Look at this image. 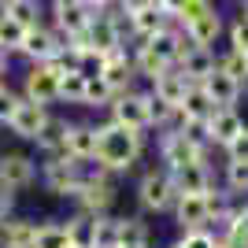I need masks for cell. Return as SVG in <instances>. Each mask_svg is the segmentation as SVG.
Instances as JSON below:
<instances>
[{"label": "cell", "mask_w": 248, "mask_h": 248, "mask_svg": "<svg viewBox=\"0 0 248 248\" xmlns=\"http://www.w3.org/2000/svg\"><path fill=\"white\" fill-rule=\"evenodd\" d=\"M167 248H182V245H178V241H174V245H167Z\"/></svg>", "instance_id": "681fc988"}, {"label": "cell", "mask_w": 248, "mask_h": 248, "mask_svg": "<svg viewBox=\"0 0 248 248\" xmlns=\"http://www.w3.org/2000/svg\"><path fill=\"white\" fill-rule=\"evenodd\" d=\"M60 74H63V67L56 60H48V63H30L26 67V74H22V89L19 93L26 96V100H33V104H45V108H52V104H60Z\"/></svg>", "instance_id": "277c9868"}, {"label": "cell", "mask_w": 248, "mask_h": 248, "mask_svg": "<svg viewBox=\"0 0 248 248\" xmlns=\"http://www.w3.org/2000/svg\"><path fill=\"white\" fill-rule=\"evenodd\" d=\"M170 211H174L178 230H193V226H204L207 222V207H204V197H200V193H178Z\"/></svg>", "instance_id": "ffe728a7"}, {"label": "cell", "mask_w": 248, "mask_h": 248, "mask_svg": "<svg viewBox=\"0 0 248 248\" xmlns=\"http://www.w3.org/2000/svg\"><path fill=\"white\" fill-rule=\"evenodd\" d=\"M233 211H237V222H245V226H248V204H241V207H233Z\"/></svg>", "instance_id": "bcb514c9"}, {"label": "cell", "mask_w": 248, "mask_h": 248, "mask_svg": "<svg viewBox=\"0 0 248 248\" xmlns=\"http://www.w3.org/2000/svg\"><path fill=\"white\" fill-rule=\"evenodd\" d=\"M226 37H230V48H237V52L248 56V15H237V19L230 22Z\"/></svg>", "instance_id": "d590c367"}, {"label": "cell", "mask_w": 248, "mask_h": 248, "mask_svg": "<svg viewBox=\"0 0 248 248\" xmlns=\"http://www.w3.org/2000/svg\"><path fill=\"white\" fill-rule=\"evenodd\" d=\"M178 245H182V248H215L218 237H215L207 226H193V230H182Z\"/></svg>", "instance_id": "e575fe53"}, {"label": "cell", "mask_w": 248, "mask_h": 248, "mask_svg": "<svg viewBox=\"0 0 248 248\" xmlns=\"http://www.w3.org/2000/svg\"><path fill=\"white\" fill-rule=\"evenodd\" d=\"M137 204H141V211H148V215H163V211H170L178 200V189L174 182H170V170H145V174L137 178Z\"/></svg>", "instance_id": "3957f363"}, {"label": "cell", "mask_w": 248, "mask_h": 248, "mask_svg": "<svg viewBox=\"0 0 248 248\" xmlns=\"http://www.w3.org/2000/svg\"><path fill=\"white\" fill-rule=\"evenodd\" d=\"M93 19V11L85 8V4H63V8H48V22L56 26L60 33H67V41L71 37H82L85 26Z\"/></svg>", "instance_id": "9a60e30c"}, {"label": "cell", "mask_w": 248, "mask_h": 248, "mask_svg": "<svg viewBox=\"0 0 248 248\" xmlns=\"http://www.w3.org/2000/svg\"><path fill=\"white\" fill-rule=\"evenodd\" d=\"M56 89H60V104H82V96H85V74L82 71H63Z\"/></svg>", "instance_id": "f546056e"}, {"label": "cell", "mask_w": 248, "mask_h": 248, "mask_svg": "<svg viewBox=\"0 0 248 248\" xmlns=\"http://www.w3.org/2000/svg\"><path fill=\"white\" fill-rule=\"evenodd\" d=\"M37 182V155L30 152H0V189L22 193Z\"/></svg>", "instance_id": "ba28073f"}, {"label": "cell", "mask_w": 248, "mask_h": 248, "mask_svg": "<svg viewBox=\"0 0 248 248\" xmlns=\"http://www.w3.org/2000/svg\"><path fill=\"white\" fill-rule=\"evenodd\" d=\"M222 152H226V159H245V163H248V126L230 141L226 148H222Z\"/></svg>", "instance_id": "f35d334b"}, {"label": "cell", "mask_w": 248, "mask_h": 248, "mask_svg": "<svg viewBox=\"0 0 248 248\" xmlns=\"http://www.w3.org/2000/svg\"><path fill=\"white\" fill-rule=\"evenodd\" d=\"M115 248H152V245H115Z\"/></svg>", "instance_id": "7dc6e473"}, {"label": "cell", "mask_w": 248, "mask_h": 248, "mask_svg": "<svg viewBox=\"0 0 248 248\" xmlns=\"http://www.w3.org/2000/svg\"><path fill=\"white\" fill-rule=\"evenodd\" d=\"M0 82H4V78H0Z\"/></svg>", "instance_id": "816d5d0a"}, {"label": "cell", "mask_w": 248, "mask_h": 248, "mask_svg": "<svg viewBox=\"0 0 248 248\" xmlns=\"http://www.w3.org/2000/svg\"><path fill=\"white\" fill-rule=\"evenodd\" d=\"M111 89H108V82H104L100 74H93V78H85V96H82V108H89V111H100V108H108V100H111Z\"/></svg>", "instance_id": "1f68e13d"}, {"label": "cell", "mask_w": 248, "mask_h": 248, "mask_svg": "<svg viewBox=\"0 0 248 248\" xmlns=\"http://www.w3.org/2000/svg\"><path fill=\"white\" fill-rule=\"evenodd\" d=\"M200 85H204V93L215 100V108H233V104L241 100V93H245V85H241L237 78H230L226 71H218V67L211 74H204Z\"/></svg>", "instance_id": "4fadbf2b"}, {"label": "cell", "mask_w": 248, "mask_h": 248, "mask_svg": "<svg viewBox=\"0 0 248 248\" xmlns=\"http://www.w3.org/2000/svg\"><path fill=\"white\" fill-rule=\"evenodd\" d=\"M33 248H71L67 226H63L60 218H45V222H37V233H33Z\"/></svg>", "instance_id": "d4e9b609"}, {"label": "cell", "mask_w": 248, "mask_h": 248, "mask_svg": "<svg viewBox=\"0 0 248 248\" xmlns=\"http://www.w3.org/2000/svg\"><path fill=\"white\" fill-rule=\"evenodd\" d=\"M245 15H248V0H245Z\"/></svg>", "instance_id": "f907efd6"}, {"label": "cell", "mask_w": 248, "mask_h": 248, "mask_svg": "<svg viewBox=\"0 0 248 248\" xmlns=\"http://www.w3.org/2000/svg\"><path fill=\"white\" fill-rule=\"evenodd\" d=\"M130 48V60H134V71L137 78H145V82H152V78H159V74L170 67L167 60H159L152 48H148V41H134V45H126Z\"/></svg>", "instance_id": "44dd1931"}, {"label": "cell", "mask_w": 248, "mask_h": 248, "mask_svg": "<svg viewBox=\"0 0 248 248\" xmlns=\"http://www.w3.org/2000/svg\"><path fill=\"white\" fill-rule=\"evenodd\" d=\"M211 115H215V100L204 93L200 82H189L186 96L178 104V123H207Z\"/></svg>", "instance_id": "5bb4252c"}, {"label": "cell", "mask_w": 248, "mask_h": 248, "mask_svg": "<svg viewBox=\"0 0 248 248\" xmlns=\"http://www.w3.org/2000/svg\"><path fill=\"white\" fill-rule=\"evenodd\" d=\"M182 4H186V0H155V8L163 11V15H170V19H174L178 11H182Z\"/></svg>", "instance_id": "b9f144b4"}, {"label": "cell", "mask_w": 248, "mask_h": 248, "mask_svg": "<svg viewBox=\"0 0 248 248\" xmlns=\"http://www.w3.org/2000/svg\"><path fill=\"white\" fill-rule=\"evenodd\" d=\"M119 245H152V230L141 215H119Z\"/></svg>", "instance_id": "484cf974"}, {"label": "cell", "mask_w": 248, "mask_h": 248, "mask_svg": "<svg viewBox=\"0 0 248 248\" xmlns=\"http://www.w3.org/2000/svg\"><path fill=\"white\" fill-rule=\"evenodd\" d=\"M215 67L218 71H226L230 78H237L241 85H248V56L237 48H226V52H218L215 56Z\"/></svg>", "instance_id": "f1b7e54d"}, {"label": "cell", "mask_w": 248, "mask_h": 248, "mask_svg": "<svg viewBox=\"0 0 248 248\" xmlns=\"http://www.w3.org/2000/svg\"><path fill=\"white\" fill-rule=\"evenodd\" d=\"M63 48H67V33H60L48 19H45V22H37V26H26L19 56L26 63H48L52 56H60Z\"/></svg>", "instance_id": "5b68a950"}, {"label": "cell", "mask_w": 248, "mask_h": 248, "mask_svg": "<svg viewBox=\"0 0 248 248\" xmlns=\"http://www.w3.org/2000/svg\"><path fill=\"white\" fill-rule=\"evenodd\" d=\"M170 182H174L178 193H204L215 178H211V167H207V159H193V163L178 167V170H170Z\"/></svg>", "instance_id": "e0dca14e"}, {"label": "cell", "mask_w": 248, "mask_h": 248, "mask_svg": "<svg viewBox=\"0 0 248 248\" xmlns=\"http://www.w3.org/2000/svg\"><path fill=\"white\" fill-rule=\"evenodd\" d=\"M189 82H193V78H186L178 67H167L159 78H152V89H148V93L159 96V100L170 104V108H178V104H182V96H186V89H189Z\"/></svg>", "instance_id": "d6986e66"}, {"label": "cell", "mask_w": 248, "mask_h": 248, "mask_svg": "<svg viewBox=\"0 0 248 248\" xmlns=\"http://www.w3.org/2000/svg\"><path fill=\"white\" fill-rule=\"evenodd\" d=\"M174 123H178V108H170V104H163L159 96L148 93V130H167Z\"/></svg>", "instance_id": "d6a6232c"}, {"label": "cell", "mask_w": 248, "mask_h": 248, "mask_svg": "<svg viewBox=\"0 0 248 248\" xmlns=\"http://www.w3.org/2000/svg\"><path fill=\"white\" fill-rule=\"evenodd\" d=\"M119 245V215H96L93 226V248H115Z\"/></svg>", "instance_id": "4dcf8cb0"}, {"label": "cell", "mask_w": 248, "mask_h": 248, "mask_svg": "<svg viewBox=\"0 0 248 248\" xmlns=\"http://www.w3.org/2000/svg\"><path fill=\"white\" fill-rule=\"evenodd\" d=\"M22 37H26V26H22L15 15H8V11H0V48L8 52L11 60L19 56L22 48Z\"/></svg>", "instance_id": "4316f807"}, {"label": "cell", "mask_w": 248, "mask_h": 248, "mask_svg": "<svg viewBox=\"0 0 248 248\" xmlns=\"http://www.w3.org/2000/svg\"><path fill=\"white\" fill-rule=\"evenodd\" d=\"M211 4H215V0H186V4H182V11L174 15V22H182V26H186V22H193V19H197L200 11H207Z\"/></svg>", "instance_id": "74e56055"}, {"label": "cell", "mask_w": 248, "mask_h": 248, "mask_svg": "<svg viewBox=\"0 0 248 248\" xmlns=\"http://www.w3.org/2000/svg\"><path fill=\"white\" fill-rule=\"evenodd\" d=\"M155 148H159V163H163V170H178V167L193 163V159H207V148H197L178 126L159 130V145H155Z\"/></svg>", "instance_id": "8992f818"}, {"label": "cell", "mask_w": 248, "mask_h": 248, "mask_svg": "<svg viewBox=\"0 0 248 248\" xmlns=\"http://www.w3.org/2000/svg\"><path fill=\"white\" fill-rule=\"evenodd\" d=\"M74 207L78 211H89V215H108L119 200V186H115V174H108L96 159L85 163V174H82V186L74 193Z\"/></svg>", "instance_id": "7a4b0ae2"}, {"label": "cell", "mask_w": 248, "mask_h": 248, "mask_svg": "<svg viewBox=\"0 0 248 248\" xmlns=\"http://www.w3.org/2000/svg\"><path fill=\"white\" fill-rule=\"evenodd\" d=\"M63 134H67V119H63V115H48L45 126H41V134L33 137L37 152H60L63 148Z\"/></svg>", "instance_id": "cb8c5ba5"}, {"label": "cell", "mask_w": 248, "mask_h": 248, "mask_svg": "<svg viewBox=\"0 0 248 248\" xmlns=\"http://www.w3.org/2000/svg\"><path fill=\"white\" fill-rule=\"evenodd\" d=\"M215 248H230V245H226V241H218V245H215Z\"/></svg>", "instance_id": "c3c4849f"}, {"label": "cell", "mask_w": 248, "mask_h": 248, "mask_svg": "<svg viewBox=\"0 0 248 248\" xmlns=\"http://www.w3.org/2000/svg\"><path fill=\"white\" fill-rule=\"evenodd\" d=\"M37 222L26 215H8L0 222V248H33Z\"/></svg>", "instance_id": "ac0fdd59"}, {"label": "cell", "mask_w": 248, "mask_h": 248, "mask_svg": "<svg viewBox=\"0 0 248 248\" xmlns=\"http://www.w3.org/2000/svg\"><path fill=\"white\" fill-rule=\"evenodd\" d=\"M170 22V15H163V11L155 8V4H148V8L134 11V15H126V45L134 41H148L152 33H159Z\"/></svg>", "instance_id": "8fae6325"}, {"label": "cell", "mask_w": 248, "mask_h": 248, "mask_svg": "<svg viewBox=\"0 0 248 248\" xmlns=\"http://www.w3.org/2000/svg\"><path fill=\"white\" fill-rule=\"evenodd\" d=\"M8 67H11V56L4 48H0V78H4V74H8Z\"/></svg>", "instance_id": "f6af8a7d"}, {"label": "cell", "mask_w": 248, "mask_h": 248, "mask_svg": "<svg viewBox=\"0 0 248 248\" xmlns=\"http://www.w3.org/2000/svg\"><path fill=\"white\" fill-rule=\"evenodd\" d=\"M222 241H226L230 248H248V226L233 218V226L226 230V237H222Z\"/></svg>", "instance_id": "ab89813d"}, {"label": "cell", "mask_w": 248, "mask_h": 248, "mask_svg": "<svg viewBox=\"0 0 248 248\" xmlns=\"http://www.w3.org/2000/svg\"><path fill=\"white\" fill-rule=\"evenodd\" d=\"M145 155V130H130V126L104 119L96 123V152L93 159L108 174H130L137 159Z\"/></svg>", "instance_id": "6da1fadb"}, {"label": "cell", "mask_w": 248, "mask_h": 248, "mask_svg": "<svg viewBox=\"0 0 248 248\" xmlns=\"http://www.w3.org/2000/svg\"><path fill=\"white\" fill-rule=\"evenodd\" d=\"M67 237H71V248H93V226H96V215L89 211H74L67 222Z\"/></svg>", "instance_id": "603a6c76"}, {"label": "cell", "mask_w": 248, "mask_h": 248, "mask_svg": "<svg viewBox=\"0 0 248 248\" xmlns=\"http://www.w3.org/2000/svg\"><path fill=\"white\" fill-rule=\"evenodd\" d=\"M4 11L15 15L22 26H37V22H45V15H48V4H45V0H11Z\"/></svg>", "instance_id": "83f0119b"}, {"label": "cell", "mask_w": 248, "mask_h": 248, "mask_svg": "<svg viewBox=\"0 0 248 248\" xmlns=\"http://www.w3.org/2000/svg\"><path fill=\"white\" fill-rule=\"evenodd\" d=\"M186 33L193 45H204V48H215V41L222 37V11L211 4L207 11H200L193 22H186Z\"/></svg>", "instance_id": "2e32d148"}, {"label": "cell", "mask_w": 248, "mask_h": 248, "mask_svg": "<svg viewBox=\"0 0 248 248\" xmlns=\"http://www.w3.org/2000/svg\"><path fill=\"white\" fill-rule=\"evenodd\" d=\"M48 115H52V111L45 108V104H33V100H26V96H22L4 126L11 130V137H19V141H30V145H33V137L41 134V126H45V119H48Z\"/></svg>", "instance_id": "9c48e42d"}, {"label": "cell", "mask_w": 248, "mask_h": 248, "mask_svg": "<svg viewBox=\"0 0 248 248\" xmlns=\"http://www.w3.org/2000/svg\"><path fill=\"white\" fill-rule=\"evenodd\" d=\"M108 119L130 126V130H148V89H126L108 100Z\"/></svg>", "instance_id": "52a82bcc"}, {"label": "cell", "mask_w": 248, "mask_h": 248, "mask_svg": "<svg viewBox=\"0 0 248 248\" xmlns=\"http://www.w3.org/2000/svg\"><path fill=\"white\" fill-rule=\"evenodd\" d=\"M115 4H119V0H85V8L93 11V15H96V11H108V8H115Z\"/></svg>", "instance_id": "ee69618b"}, {"label": "cell", "mask_w": 248, "mask_h": 248, "mask_svg": "<svg viewBox=\"0 0 248 248\" xmlns=\"http://www.w3.org/2000/svg\"><path fill=\"white\" fill-rule=\"evenodd\" d=\"M63 152L78 159V163H89L96 152V123H71L67 119V134H63Z\"/></svg>", "instance_id": "30bf717a"}, {"label": "cell", "mask_w": 248, "mask_h": 248, "mask_svg": "<svg viewBox=\"0 0 248 248\" xmlns=\"http://www.w3.org/2000/svg\"><path fill=\"white\" fill-rule=\"evenodd\" d=\"M19 100H22V93H19V89H11L8 78H4V82H0V126L11 119V111H15V104H19Z\"/></svg>", "instance_id": "8d00e7d4"}, {"label": "cell", "mask_w": 248, "mask_h": 248, "mask_svg": "<svg viewBox=\"0 0 248 248\" xmlns=\"http://www.w3.org/2000/svg\"><path fill=\"white\" fill-rule=\"evenodd\" d=\"M226 189L230 193H248V163L245 159H226Z\"/></svg>", "instance_id": "836d02e7"}, {"label": "cell", "mask_w": 248, "mask_h": 248, "mask_svg": "<svg viewBox=\"0 0 248 248\" xmlns=\"http://www.w3.org/2000/svg\"><path fill=\"white\" fill-rule=\"evenodd\" d=\"M11 207H15V193H8V189H0V222L11 215Z\"/></svg>", "instance_id": "60d3db41"}, {"label": "cell", "mask_w": 248, "mask_h": 248, "mask_svg": "<svg viewBox=\"0 0 248 248\" xmlns=\"http://www.w3.org/2000/svg\"><path fill=\"white\" fill-rule=\"evenodd\" d=\"M178 71L186 74V78H193V82H200L204 74L215 71V48H204V45H193V48L182 56V60L174 63Z\"/></svg>", "instance_id": "7402d4cb"}, {"label": "cell", "mask_w": 248, "mask_h": 248, "mask_svg": "<svg viewBox=\"0 0 248 248\" xmlns=\"http://www.w3.org/2000/svg\"><path fill=\"white\" fill-rule=\"evenodd\" d=\"M148 4H155V0H119V8L126 11V15H134V11H141V8H148Z\"/></svg>", "instance_id": "7bdbcfd3"}, {"label": "cell", "mask_w": 248, "mask_h": 248, "mask_svg": "<svg viewBox=\"0 0 248 248\" xmlns=\"http://www.w3.org/2000/svg\"><path fill=\"white\" fill-rule=\"evenodd\" d=\"M241 130H245V119L237 115V108H215V115L207 119V141H211V148H226Z\"/></svg>", "instance_id": "7c38bea8"}]
</instances>
